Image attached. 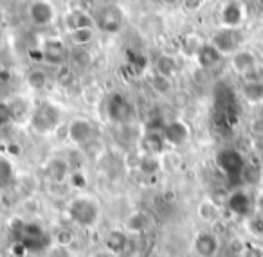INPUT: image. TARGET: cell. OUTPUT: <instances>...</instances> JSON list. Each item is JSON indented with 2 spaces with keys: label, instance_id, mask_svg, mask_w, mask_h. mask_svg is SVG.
<instances>
[{
  "label": "cell",
  "instance_id": "1",
  "mask_svg": "<svg viewBox=\"0 0 263 257\" xmlns=\"http://www.w3.org/2000/svg\"><path fill=\"white\" fill-rule=\"evenodd\" d=\"M11 230L15 235V241L20 243L27 253H42L52 246L51 234H47L40 225L33 223V221L29 223V221H22L16 218L11 225Z\"/></svg>",
  "mask_w": 263,
  "mask_h": 257
},
{
  "label": "cell",
  "instance_id": "2",
  "mask_svg": "<svg viewBox=\"0 0 263 257\" xmlns=\"http://www.w3.org/2000/svg\"><path fill=\"white\" fill-rule=\"evenodd\" d=\"M69 218L78 227L90 228L99 220V203L90 196H76L67 207Z\"/></svg>",
  "mask_w": 263,
  "mask_h": 257
},
{
  "label": "cell",
  "instance_id": "3",
  "mask_svg": "<svg viewBox=\"0 0 263 257\" xmlns=\"http://www.w3.org/2000/svg\"><path fill=\"white\" fill-rule=\"evenodd\" d=\"M31 128H33L36 133L47 135L52 133L56 128L60 126V121H62V110L51 101H42L36 105V108L33 110L29 117Z\"/></svg>",
  "mask_w": 263,
  "mask_h": 257
},
{
  "label": "cell",
  "instance_id": "4",
  "mask_svg": "<svg viewBox=\"0 0 263 257\" xmlns=\"http://www.w3.org/2000/svg\"><path fill=\"white\" fill-rule=\"evenodd\" d=\"M215 110H216V121H218L222 126H233L238 117V101L229 85H226V83L216 85Z\"/></svg>",
  "mask_w": 263,
  "mask_h": 257
},
{
  "label": "cell",
  "instance_id": "5",
  "mask_svg": "<svg viewBox=\"0 0 263 257\" xmlns=\"http://www.w3.org/2000/svg\"><path fill=\"white\" fill-rule=\"evenodd\" d=\"M216 166L220 167V171L226 174V178L229 182H233V184L243 182L241 176H243L247 160H245V156L240 151H236L233 148H226L222 151H218V155H216Z\"/></svg>",
  "mask_w": 263,
  "mask_h": 257
},
{
  "label": "cell",
  "instance_id": "6",
  "mask_svg": "<svg viewBox=\"0 0 263 257\" xmlns=\"http://www.w3.org/2000/svg\"><path fill=\"white\" fill-rule=\"evenodd\" d=\"M106 113L108 119L116 124H126L136 117V108L128 97L123 94H112L106 103Z\"/></svg>",
  "mask_w": 263,
  "mask_h": 257
},
{
  "label": "cell",
  "instance_id": "7",
  "mask_svg": "<svg viewBox=\"0 0 263 257\" xmlns=\"http://www.w3.org/2000/svg\"><path fill=\"white\" fill-rule=\"evenodd\" d=\"M243 44V34L236 27H223L218 33H215L211 40V45L220 52L222 56L231 54L240 51V45Z\"/></svg>",
  "mask_w": 263,
  "mask_h": 257
},
{
  "label": "cell",
  "instance_id": "8",
  "mask_svg": "<svg viewBox=\"0 0 263 257\" xmlns=\"http://www.w3.org/2000/svg\"><path fill=\"white\" fill-rule=\"evenodd\" d=\"M69 139L78 146H87L94 141L96 137V128L92 121L85 119V117H78V119L70 121L69 128H67Z\"/></svg>",
  "mask_w": 263,
  "mask_h": 257
},
{
  "label": "cell",
  "instance_id": "9",
  "mask_svg": "<svg viewBox=\"0 0 263 257\" xmlns=\"http://www.w3.org/2000/svg\"><path fill=\"white\" fill-rule=\"evenodd\" d=\"M40 54L42 60H45L51 65H63L67 60V47L58 38H49L42 44Z\"/></svg>",
  "mask_w": 263,
  "mask_h": 257
},
{
  "label": "cell",
  "instance_id": "10",
  "mask_svg": "<svg viewBox=\"0 0 263 257\" xmlns=\"http://www.w3.org/2000/svg\"><path fill=\"white\" fill-rule=\"evenodd\" d=\"M96 24L101 27L105 33H117L121 29V24H123V15H121V9L116 6H110V8H103L96 15Z\"/></svg>",
  "mask_w": 263,
  "mask_h": 257
},
{
  "label": "cell",
  "instance_id": "11",
  "mask_svg": "<svg viewBox=\"0 0 263 257\" xmlns=\"http://www.w3.org/2000/svg\"><path fill=\"white\" fill-rule=\"evenodd\" d=\"M193 250L198 257H216L220 252V239L213 232H200L193 241Z\"/></svg>",
  "mask_w": 263,
  "mask_h": 257
},
{
  "label": "cell",
  "instance_id": "12",
  "mask_svg": "<svg viewBox=\"0 0 263 257\" xmlns=\"http://www.w3.org/2000/svg\"><path fill=\"white\" fill-rule=\"evenodd\" d=\"M164 139H166V144H172V146H182L190 141V126H187L184 121H172V123H166L164 124Z\"/></svg>",
  "mask_w": 263,
  "mask_h": 257
},
{
  "label": "cell",
  "instance_id": "13",
  "mask_svg": "<svg viewBox=\"0 0 263 257\" xmlns=\"http://www.w3.org/2000/svg\"><path fill=\"white\" fill-rule=\"evenodd\" d=\"M29 18L38 27L49 26L54 20V8L45 0H36L29 6Z\"/></svg>",
  "mask_w": 263,
  "mask_h": 257
},
{
  "label": "cell",
  "instance_id": "14",
  "mask_svg": "<svg viewBox=\"0 0 263 257\" xmlns=\"http://www.w3.org/2000/svg\"><path fill=\"white\" fill-rule=\"evenodd\" d=\"M227 205V210L233 212L234 216L238 218H249L251 216V210H252V202L249 198L247 192H241V191H236L227 198L226 202Z\"/></svg>",
  "mask_w": 263,
  "mask_h": 257
},
{
  "label": "cell",
  "instance_id": "15",
  "mask_svg": "<svg viewBox=\"0 0 263 257\" xmlns=\"http://www.w3.org/2000/svg\"><path fill=\"white\" fill-rule=\"evenodd\" d=\"M128 243H130V238H128V232L119 230V228H114L106 234L105 238V248L108 252H112L114 255H121V253L126 252Z\"/></svg>",
  "mask_w": 263,
  "mask_h": 257
},
{
  "label": "cell",
  "instance_id": "16",
  "mask_svg": "<svg viewBox=\"0 0 263 257\" xmlns=\"http://www.w3.org/2000/svg\"><path fill=\"white\" fill-rule=\"evenodd\" d=\"M231 65H233L234 72L241 74V76H251L252 70L256 69V58L252 52L249 51H238L231 58Z\"/></svg>",
  "mask_w": 263,
  "mask_h": 257
},
{
  "label": "cell",
  "instance_id": "17",
  "mask_svg": "<svg viewBox=\"0 0 263 257\" xmlns=\"http://www.w3.org/2000/svg\"><path fill=\"white\" fill-rule=\"evenodd\" d=\"M162 130H164V128H162ZM162 130H146V133H144L143 144H144V148H146V151L154 156L164 153L166 139H164Z\"/></svg>",
  "mask_w": 263,
  "mask_h": 257
},
{
  "label": "cell",
  "instance_id": "18",
  "mask_svg": "<svg viewBox=\"0 0 263 257\" xmlns=\"http://www.w3.org/2000/svg\"><path fill=\"white\" fill-rule=\"evenodd\" d=\"M94 22L96 20L92 18L87 11H70L65 18V24H67V27H69L70 33L76 29H92Z\"/></svg>",
  "mask_w": 263,
  "mask_h": 257
},
{
  "label": "cell",
  "instance_id": "19",
  "mask_svg": "<svg viewBox=\"0 0 263 257\" xmlns=\"http://www.w3.org/2000/svg\"><path fill=\"white\" fill-rule=\"evenodd\" d=\"M197 60L198 65L204 67V69H209V67H215L222 60V54L211 44H202L200 49L197 51Z\"/></svg>",
  "mask_w": 263,
  "mask_h": 257
},
{
  "label": "cell",
  "instance_id": "20",
  "mask_svg": "<svg viewBox=\"0 0 263 257\" xmlns=\"http://www.w3.org/2000/svg\"><path fill=\"white\" fill-rule=\"evenodd\" d=\"M243 18V9L238 2H227L222 11V22L227 27H238Z\"/></svg>",
  "mask_w": 263,
  "mask_h": 257
},
{
  "label": "cell",
  "instance_id": "21",
  "mask_svg": "<svg viewBox=\"0 0 263 257\" xmlns=\"http://www.w3.org/2000/svg\"><path fill=\"white\" fill-rule=\"evenodd\" d=\"M241 95L251 105H258L263 101V83L261 81H245L241 87Z\"/></svg>",
  "mask_w": 263,
  "mask_h": 257
},
{
  "label": "cell",
  "instance_id": "22",
  "mask_svg": "<svg viewBox=\"0 0 263 257\" xmlns=\"http://www.w3.org/2000/svg\"><path fill=\"white\" fill-rule=\"evenodd\" d=\"M45 173L52 182H63L67 178V174H69V164L62 159H54L49 162Z\"/></svg>",
  "mask_w": 263,
  "mask_h": 257
},
{
  "label": "cell",
  "instance_id": "23",
  "mask_svg": "<svg viewBox=\"0 0 263 257\" xmlns=\"http://www.w3.org/2000/svg\"><path fill=\"white\" fill-rule=\"evenodd\" d=\"M9 110H11V117L13 121H24L26 117H31V108H29V103L22 97H16L15 101L8 103Z\"/></svg>",
  "mask_w": 263,
  "mask_h": 257
},
{
  "label": "cell",
  "instance_id": "24",
  "mask_svg": "<svg viewBox=\"0 0 263 257\" xmlns=\"http://www.w3.org/2000/svg\"><path fill=\"white\" fill-rule=\"evenodd\" d=\"M155 69H157V74L166 77H172L173 74L177 72V62L173 56L168 54H162L157 58V63H155Z\"/></svg>",
  "mask_w": 263,
  "mask_h": 257
},
{
  "label": "cell",
  "instance_id": "25",
  "mask_svg": "<svg viewBox=\"0 0 263 257\" xmlns=\"http://www.w3.org/2000/svg\"><path fill=\"white\" fill-rule=\"evenodd\" d=\"M148 227V218L144 212H134L130 214V218H128L126 221V228L128 232H134V234H141V232H144Z\"/></svg>",
  "mask_w": 263,
  "mask_h": 257
},
{
  "label": "cell",
  "instance_id": "26",
  "mask_svg": "<svg viewBox=\"0 0 263 257\" xmlns=\"http://www.w3.org/2000/svg\"><path fill=\"white\" fill-rule=\"evenodd\" d=\"M15 180V169H13V164L8 159H2L0 156V189H6L13 184Z\"/></svg>",
  "mask_w": 263,
  "mask_h": 257
},
{
  "label": "cell",
  "instance_id": "27",
  "mask_svg": "<svg viewBox=\"0 0 263 257\" xmlns=\"http://www.w3.org/2000/svg\"><path fill=\"white\" fill-rule=\"evenodd\" d=\"M150 85H152V88H154V90L157 92V94H161V95L170 94V92H172V88H173L172 77L161 76V74H155V76H152Z\"/></svg>",
  "mask_w": 263,
  "mask_h": 257
},
{
  "label": "cell",
  "instance_id": "28",
  "mask_svg": "<svg viewBox=\"0 0 263 257\" xmlns=\"http://www.w3.org/2000/svg\"><path fill=\"white\" fill-rule=\"evenodd\" d=\"M27 85H29L33 90H42V88L47 87V74L40 69H34L27 74Z\"/></svg>",
  "mask_w": 263,
  "mask_h": 257
},
{
  "label": "cell",
  "instance_id": "29",
  "mask_svg": "<svg viewBox=\"0 0 263 257\" xmlns=\"http://www.w3.org/2000/svg\"><path fill=\"white\" fill-rule=\"evenodd\" d=\"M94 38V33L92 29H76L70 33V40H72L74 45L78 47H83V45H88Z\"/></svg>",
  "mask_w": 263,
  "mask_h": 257
},
{
  "label": "cell",
  "instance_id": "30",
  "mask_svg": "<svg viewBox=\"0 0 263 257\" xmlns=\"http://www.w3.org/2000/svg\"><path fill=\"white\" fill-rule=\"evenodd\" d=\"M139 169H141V173L143 174H155L159 169H161V164H159V160L155 159L154 155L152 156H144V159H141V162H139Z\"/></svg>",
  "mask_w": 263,
  "mask_h": 257
},
{
  "label": "cell",
  "instance_id": "31",
  "mask_svg": "<svg viewBox=\"0 0 263 257\" xmlns=\"http://www.w3.org/2000/svg\"><path fill=\"white\" fill-rule=\"evenodd\" d=\"M198 214H200L202 220L205 221H215L218 218V209H216L215 203L211 202H202L200 207H198Z\"/></svg>",
  "mask_w": 263,
  "mask_h": 257
},
{
  "label": "cell",
  "instance_id": "32",
  "mask_svg": "<svg viewBox=\"0 0 263 257\" xmlns=\"http://www.w3.org/2000/svg\"><path fill=\"white\" fill-rule=\"evenodd\" d=\"M247 230L251 232L252 235L263 238V214H259V216H249Z\"/></svg>",
  "mask_w": 263,
  "mask_h": 257
},
{
  "label": "cell",
  "instance_id": "33",
  "mask_svg": "<svg viewBox=\"0 0 263 257\" xmlns=\"http://www.w3.org/2000/svg\"><path fill=\"white\" fill-rule=\"evenodd\" d=\"M259 174H261V171H259L258 166H254V164H249L245 166V171H243V176H241V180L247 182V184H256V182L259 180Z\"/></svg>",
  "mask_w": 263,
  "mask_h": 257
},
{
  "label": "cell",
  "instance_id": "34",
  "mask_svg": "<svg viewBox=\"0 0 263 257\" xmlns=\"http://www.w3.org/2000/svg\"><path fill=\"white\" fill-rule=\"evenodd\" d=\"M9 123H13L9 105L6 101H0V128H6Z\"/></svg>",
  "mask_w": 263,
  "mask_h": 257
},
{
  "label": "cell",
  "instance_id": "35",
  "mask_svg": "<svg viewBox=\"0 0 263 257\" xmlns=\"http://www.w3.org/2000/svg\"><path fill=\"white\" fill-rule=\"evenodd\" d=\"M240 257H263V248L258 245L245 243V248H243V252H241Z\"/></svg>",
  "mask_w": 263,
  "mask_h": 257
},
{
  "label": "cell",
  "instance_id": "36",
  "mask_svg": "<svg viewBox=\"0 0 263 257\" xmlns=\"http://www.w3.org/2000/svg\"><path fill=\"white\" fill-rule=\"evenodd\" d=\"M74 239V234L70 230H60L58 235H56V241L60 243L62 246H69Z\"/></svg>",
  "mask_w": 263,
  "mask_h": 257
},
{
  "label": "cell",
  "instance_id": "37",
  "mask_svg": "<svg viewBox=\"0 0 263 257\" xmlns=\"http://www.w3.org/2000/svg\"><path fill=\"white\" fill-rule=\"evenodd\" d=\"M72 184L76 185V187H83V185H85L83 174H81V173H74L72 174Z\"/></svg>",
  "mask_w": 263,
  "mask_h": 257
},
{
  "label": "cell",
  "instance_id": "38",
  "mask_svg": "<svg viewBox=\"0 0 263 257\" xmlns=\"http://www.w3.org/2000/svg\"><path fill=\"white\" fill-rule=\"evenodd\" d=\"M92 257H117V255H114L112 252H108V250L105 248V250H99V252H96Z\"/></svg>",
  "mask_w": 263,
  "mask_h": 257
},
{
  "label": "cell",
  "instance_id": "39",
  "mask_svg": "<svg viewBox=\"0 0 263 257\" xmlns=\"http://www.w3.org/2000/svg\"><path fill=\"white\" fill-rule=\"evenodd\" d=\"M162 2H164V4H177L179 0H162Z\"/></svg>",
  "mask_w": 263,
  "mask_h": 257
},
{
  "label": "cell",
  "instance_id": "40",
  "mask_svg": "<svg viewBox=\"0 0 263 257\" xmlns=\"http://www.w3.org/2000/svg\"><path fill=\"white\" fill-rule=\"evenodd\" d=\"M259 209L263 210V196H261V198H259Z\"/></svg>",
  "mask_w": 263,
  "mask_h": 257
}]
</instances>
